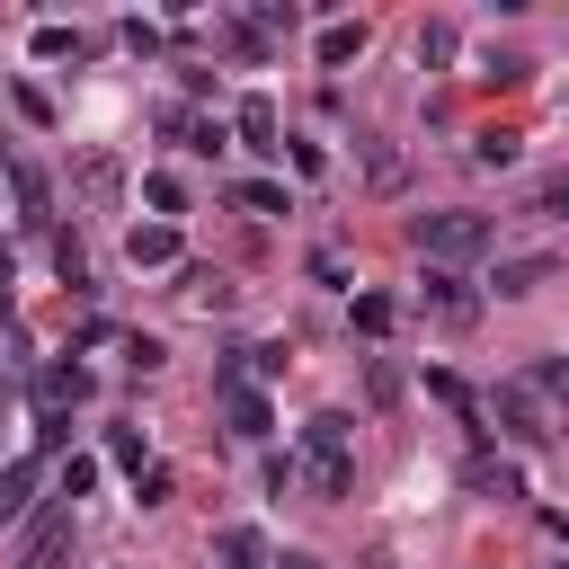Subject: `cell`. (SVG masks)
I'll use <instances>...</instances> for the list:
<instances>
[{
	"label": "cell",
	"mask_w": 569,
	"mask_h": 569,
	"mask_svg": "<svg viewBox=\"0 0 569 569\" xmlns=\"http://www.w3.org/2000/svg\"><path fill=\"white\" fill-rule=\"evenodd\" d=\"M347 436H356V427H347L338 409H320V418L302 427V471H311L320 498H347V489H356V453H347Z\"/></svg>",
	"instance_id": "1"
},
{
	"label": "cell",
	"mask_w": 569,
	"mask_h": 569,
	"mask_svg": "<svg viewBox=\"0 0 569 569\" xmlns=\"http://www.w3.org/2000/svg\"><path fill=\"white\" fill-rule=\"evenodd\" d=\"M418 249L427 267H462L489 249V213H418Z\"/></svg>",
	"instance_id": "2"
},
{
	"label": "cell",
	"mask_w": 569,
	"mask_h": 569,
	"mask_svg": "<svg viewBox=\"0 0 569 569\" xmlns=\"http://www.w3.org/2000/svg\"><path fill=\"white\" fill-rule=\"evenodd\" d=\"M489 418H498L516 445H551V436H560V427L542 418V391H533V382H498V391H489Z\"/></svg>",
	"instance_id": "3"
},
{
	"label": "cell",
	"mask_w": 569,
	"mask_h": 569,
	"mask_svg": "<svg viewBox=\"0 0 569 569\" xmlns=\"http://www.w3.org/2000/svg\"><path fill=\"white\" fill-rule=\"evenodd\" d=\"M89 400V365H44L36 373V418H71Z\"/></svg>",
	"instance_id": "4"
},
{
	"label": "cell",
	"mask_w": 569,
	"mask_h": 569,
	"mask_svg": "<svg viewBox=\"0 0 569 569\" xmlns=\"http://www.w3.org/2000/svg\"><path fill=\"white\" fill-rule=\"evenodd\" d=\"M427 311H436V320H453V329H471V320H480V293H471L453 267H427Z\"/></svg>",
	"instance_id": "5"
},
{
	"label": "cell",
	"mask_w": 569,
	"mask_h": 569,
	"mask_svg": "<svg viewBox=\"0 0 569 569\" xmlns=\"http://www.w3.org/2000/svg\"><path fill=\"white\" fill-rule=\"evenodd\" d=\"M222 418H231V436H240V445H258V436L276 427V409H267V391H258V382H222Z\"/></svg>",
	"instance_id": "6"
},
{
	"label": "cell",
	"mask_w": 569,
	"mask_h": 569,
	"mask_svg": "<svg viewBox=\"0 0 569 569\" xmlns=\"http://www.w3.org/2000/svg\"><path fill=\"white\" fill-rule=\"evenodd\" d=\"M71 187H80V204H98V213H107V204L124 196V169H116L107 151H80V169H71Z\"/></svg>",
	"instance_id": "7"
},
{
	"label": "cell",
	"mask_w": 569,
	"mask_h": 569,
	"mask_svg": "<svg viewBox=\"0 0 569 569\" xmlns=\"http://www.w3.org/2000/svg\"><path fill=\"white\" fill-rule=\"evenodd\" d=\"M462 480H471V489H480V498H525V471H516V462H507V453H489V445H480V453H471V462H462Z\"/></svg>",
	"instance_id": "8"
},
{
	"label": "cell",
	"mask_w": 569,
	"mask_h": 569,
	"mask_svg": "<svg viewBox=\"0 0 569 569\" xmlns=\"http://www.w3.org/2000/svg\"><path fill=\"white\" fill-rule=\"evenodd\" d=\"M124 258L133 267H178V222H133L124 231Z\"/></svg>",
	"instance_id": "9"
},
{
	"label": "cell",
	"mask_w": 569,
	"mask_h": 569,
	"mask_svg": "<svg viewBox=\"0 0 569 569\" xmlns=\"http://www.w3.org/2000/svg\"><path fill=\"white\" fill-rule=\"evenodd\" d=\"M36 480H44V453H18V462H0V516H18V507L36 498Z\"/></svg>",
	"instance_id": "10"
},
{
	"label": "cell",
	"mask_w": 569,
	"mask_h": 569,
	"mask_svg": "<svg viewBox=\"0 0 569 569\" xmlns=\"http://www.w3.org/2000/svg\"><path fill=\"white\" fill-rule=\"evenodd\" d=\"M231 124H240V142H249V151H284V142H276V98H240V116H231Z\"/></svg>",
	"instance_id": "11"
},
{
	"label": "cell",
	"mask_w": 569,
	"mask_h": 569,
	"mask_svg": "<svg viewBox=\"0 0 569 569\" xmlns=\"http://www.w3.org/2000/svg\"><path fill=\"white\" fill-rule=\"evenodd\" d=\"M516 151H525V133H507V124H480L471 133V160L480 169H516Z\"/></svg>",
	"instance_id": "12"
},
{
	"label": "cell",
	"mask_w": 569,
	"mask_h": 569,
	"mask_svg": "<svg viewBox=\"0 0 569 569\" xmlns=\"http://www.w3.org/2000/svg\"><path fill=\"white\" fill-rule=\"evenodd\" d=\"M542 284H551V258H507V267H498V293H507V302H525V293H542Z\"/></svg>",
	"instance_id": "13"
},
{
	"label": "cell",
	"mask_w": 569,
	"mask_h": 569,
	"mask_svg": "<svg viewBox=\"0 0 569 569\" xmlns=\"http://www.w3.org/2000/svg\"><path fill=\"white\" fill-rule=\"evenodd\" d=\"M89 489H98V453H62V462H53V498L71 507V498H89Z\"/></svg>",
	"instance_id": "14"
},
{
	"label": "cell",
	"mask_w": 569,
	"mask_h": 569,
	"mask_svg": "<svg viewBox=\"0 0 569 569\" xmlns=\"http://www.w3.org/2000/svg\"><path fill=\"white\" fill-rule=\"evenodd\" d=\"M222 569H267V542H258V525H222Z\"/></svg>",
	"instance_id": "15"
},
{
	"label": "cell",
	"mask_w": 569,
	"mask_h": 569,
	"mask_svg": "<svg viewBox=\"0 0 569 569\" xmlns=\"http://www.w3.org/2000/svg\"><path fill=\"white\" fill-rule=\"evenodd\" d=\"M365 178H373V196H400V178H409V160H400L391 142H365Z\"/></svg>",
	"instance_id": "16"
},
{
	"label": "cell",
	"mask_w": 569,
	"mask_h": 569,
	"mask_svg": "<svg viewBox=\"0 0 569 569\" xmlns=\"http://www.w3.org/2000/svg\"><path fill=\"white\" fill-rule=\"evenodd\" d=\"M9 187H18V213H27V222H44V213H53V187H44V169H9Z\"/></svg>",
	"instance_id": "17"
},
{
	"label": "cell",
	"mask_w": 569,
	"mask_h": 569,
	"mask_svg": "<svg viewBox=\"0 0 569 569\" xmlns=\"http://www.w3.org/2000/svg\"><path fill=\"white\" fill-rule=\"evenodd\" d=\"M347 320H356L365 338H382V329L400 320V302H391V293H356V302H347Z\"/></svg>",
	"instance_id": "18"
},
{
	"label": "cell",
	"mask_w": 569,
	"mask_h": 569,
	"mask_svg": "<svg viewBox=\"0 0 569 569\" xmlns=\"http://www.w3.org/2000/svg\"><path fill=\"white\" fill-rule=\"evenodd\" d=\"M525 382H533L542 400H560V427H569V356H542V365H533Z\"/></svg>",
	"instance_id": "19"
},
{
	"label": "cell",
	"mask_w": 569,
	"mask_h": 569,
	"mask_svg": "<svg viewBox=\"0 0 569 569\" xmlns=\"http://www.w3.org/2000/svg\"><path fill=\"white\" fill-rule=\"evenodd\" d=\"M356 53H365V27H347V18H338V27H320V62H329V71H338V62H356Z\"/></svg>",
	"instance_id": "20"
},
{
	"label": "cell",
	"mask_w": 569,
	"mask_h": 569,
	"mask_svg": "<svg viewBox=\"0 0 569 569\" xmlns=\"http://www.w3.org/2000/svg\"><path fill=\"white\" fill-rule=\"evenodd\" d=\"M142 204H151V213L169 222V213H187V187H178L169 169H151V178H142Z\"/></svg>",
	"instance_id": "21"
},
{
	"label": "cell",
	"mask_w": 569,
	"mask_h": 569,
	"mask_svg": "<svg viewBox=\"0 0 569 569\" xmlns=\"http://www.w3.org/2000/svg\"><path fill=\"white\" fill-rule=\"evenodd\" d=\"M569 204V169H542L533 187H525V213H560Z\"/></svg>",
	"instance_id": "22"
},
{
	"label": "cell",
	"mask_w": 569,
	"mask_h": 569,
	"mask_svg": "<svg viewBox=\"0 0 569 569\" xmlns=\"http://www.w3.org/2000/svg\"><path fill=\"white\" fill-rule=\"evenodd\" d=\"M453 44H462V36H453L445 18H427V27H418V62H427V71H436V62H453Z\"/></svg>",
	"instance_id": "23"
},
{
	"label": "cell",
	"mask_w": 569,
	"mask_h": 569,
	"mask_svg": "<svg viewBox=\"0 0 569 569\" xmlns=\"http://www.w3.org/2000/svg\"><path fill=\"white\" fill-rule=\"evenodd\" d=\"M231 204H249V213H284V187H276V178H240Z\"/></svg>",
	"instance_id": "24"
},
{
	"label": "cell",
	"mask_w": 569,
	"mask_h": 569,
	"mask_svg": "<svg viewBox=\"0 0 569 569\" xmlns=\"http://www.w3.org/2000/svg\"><path fill=\"white\" fill-rule=\"evenodd\" d=\"M27 53H36V62H71V53H80V36H71V27H36V44H27Z\"/></svg>",
	"instance_id": "25"
},
{
	"label": "cell",
	"mask_w": 569,
	"mask_h": 569,
	"mask_svg": "<svg viewBox=\"0 0 569 569\" xmlns=\"http://www.w3.org/2000/svg\"><path fill=\"white\" fill-rule=\"evenodd\" d=\"M53 267H62V284H89V249H80V240H71V231H62V240H53Z\"/></svg>",
	"instance_id": "26"
},
{
	"label": "cell",
	"mask_w": 569,
	"mask_h": 569,
	"mask_svg": "<svg viewBox=\"0 0 569 569\" xmlns=\"http://www.w3.org/2000/svg\"><path fill=\"white\" fill-rule=\"evenodd\" d=\"M427 391H436V400H445V409H462V418H480V400H471V391H462V382H453V373H427Z\"/></svg>",
	"instance_id": "27"
},
{
	"label": "cell",
	"mask_w": 569,
	"mask_h": 569,
	"mask_svg": "<svg viewBox=\"0 0 569 569\" xmlns=\"http://www.w3.org/2000/svg\"><path fill=\"white\" fill-rule=\"evenodd\" d=\"M18 116H27V124H53V98H44L36 80H18Z\"/></svg>",
	"instance_id": "28"
},
{
	"label": "cell",
	"mask_w": 569,
	"mask_h": 569,
	"mask_svg": "<svg viewBox=\"0 0 569 569\" xmlns=\"http://www.w3.org/2000/svg\"><path fill=\"white\" fill-rule=\"evenodd\" d=\"M107 453H116V462L142 480V436H133V427H116V436H107Z\"/></svg>",
	"instance_id": "29"
},
{
	"label": "cell",
	"mask_w": 569,
	"mask_h": 569,
	"mask_svg": "<svg viewBox=\"0 0 569 569\" xmlns=\"http://www.w3.org/2000/svg\"><path fill=\"white\" fill-rule=\"evenodd\" d=\"M267 569H320V560H311V551H284V560H267Z\"/></svg>",
	"instance_id": "30"
},
{
	"label": "cell",
	"mask_w": 569,
	"mask_h": 569,
	"mask_svg": "<svg viewBox=\"0 0 569 569\" xmlns=\"http://www.w3.org/2000/svg\"><path fill=\"white\" fill-rule=\"evenodd\" d=\"M27 569H62V551H44V560H27Z\"/></svg>",
	"instance_id": "31"
},
{
	"label": "cell",
	"mask_w": 569,
	"mask_h": 569,
	"mask_svg": "<svg viewBox=\"0 0 569 569\" xmlns=\"http://www.w3.org/2000/svg\"><path fill=\"white\" fill-rule=\"evenodd\" d=\"M365 569H391V560H382V551H373V560H365Z\"/></svg>",
	"instance_id": "32"
},
{
	"label": "cell",
	"mask_w": 569,
	"mask_h": 569,
	"mask_svg": "<svg viewBox=\"0 0 569 569\" xmlns=\"http://www.w3.org/2000/svg\"><path fill=\"white\" fill-rule=\"evenodd\" d=\"M9 169H18V160H9V151H0V178H9Z\"/></svg>",
	"instance_id": "33"
}]
</instances>
